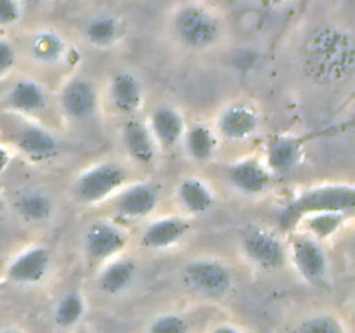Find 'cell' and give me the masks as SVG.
Wrapping results in <instances>:
<instances>
[{
  "label": "cell",
  "instance_id": "obj_1",
  "mask_svg": "<svg viewBox=\"0 0 355 333\" xmlns=\"http://www.w3.org/2000/svg\"><path fill=\"white\" fill-rule=\"evenodd\" d=\"M172 35L187 51H208L217 47L224 38V23L220 16L201 2H187L173 12Z\"/></svg>",
  "mask_w": 355,
  "mask_h": 333
},
{
  "label": "cell",
  "instance_id": "obj_2",
  "mask_svg": "<svg viewBox=\"0 0 355 333\" xmlns=\"http://www.w3.org/2000/svg\"><path fill=\"white\" fill-rule=\"evenodd\" d=\"M352 40L343 31L335 28H319L307 40V61L312 71L318 69L331 76L349 73L354 65Z\"/></svg>",
  "mask_w": 355,
  "mask_h": 333
},
{
  "label": "cell",
  "instance_id": "obj_3",
  "mask_svg": "<svg viewBox=\"0 0 355 333\" xmlns=\"http://www.w3.org/2000/svg\"><path fill=\"white\" fill-rule=\"evenodd\" d=\"M355 208V187L352 184L331 182L314 186L298 194L286 212L295 222L312 214H347Z\"/></svg>",
  "mask_w": 355,
  "mask_h": 333
},
{
  "label": "cell",
  "instance_id": "obj_4",
  "mask_svg": "<svg viewBox=\"0 0 355 333\" xmlns=\"http://www.w3.org/2000/svg\"><path fill=\"white\" fill-rule=\"evenodd\" d=\"M180 281L191 293L203 298H224L234 288V273L215 257H198L180 271Z\"/></svg>",
  "mask_w": 355,
  "mask_h": 333
},
{
  "label": "cell",
  "instance_id": "obj_5",
  "mask_svg": "<svg viewBox=\"0 0 355 333\" xmlns=\"http://www.w3.org/2000/svg\"><path fill=\"white\" fill-rule=\"evenodd\" d=\"M128 172L118 162H101L90 165L75 179L71 193L80 205H96L116 196L127 186Z\"/></svg>",
  "mask_w": 355,
  "mask_h": 333
},
{
  "label": "cell",
  "instance_id": "obj_6",
  "mask_svg": "<svg viewBox=\"0 0 355 333\" xmlns=\"http://www.w3.org/2000/svg\"><path fill=\"white\" fill-rule=\"evenodd\" d=\"M288 259L293 262L305 283L315 288L326 287L329 278V259L321 241L305 232L293 236L288 245Z\"/></svg>",
  "mask_w": 355,
  "mask_h": 333
},
{
  "label": "cell",
  "instance_id": "obj_7",
  "mask_svg": "<svg viewBox=\"0 0 355 333\" xmlns=\"http://www.w3.org/2000/svg\"><path fill=\"white\" fill-rule=\"evenodd\" d=\"M128 231L110 219H96L83 232V252L89 262L106 264L116 259L128 245Z\"/></svg>",
  "mask_w": 355,
  "mask_h": 333
},
{
  "label": "cell",
  "instance_id": "obj_8",
  "mask_svg": "<svg viewBox=\"0 0 355 333\" xmlns=\"http://www.w3.org/2000/svg\"><path fill=\"white\" fill-rule=\"evenodd\" d=\"M239 248L252 266L262 271H277L286 264L288 246L274 231L266 228L246 229Z\"/></svg>",
  "mask_w": 355,
  "mask_h": 333
},
{
  "label": "cell",
  "instance_id": "obj_9",
  "mask_svg": "<svg viewBox=\"0 0 355 333\" xmlns=\"http://www.w3.org/2000/svg\"><path fill=\"white\" fill-rule=\"evenodd\" d=\"M61 113L71 121L92 120L99 111V92L92 80L75 76L59 92Z\"/></svg>",
  "mask_w": 355,
  "mask_h": 333
},
{
  "label": "cell",
  "instance_id": "obj_10",
  "mask_svg": "<svg viewBox=\"0 0 355 333\" xmlns=\"http://www.w3.org/2000/svg\"><path fill=\"white\" fill-rule=\"evenodd\" d=\"M162 201V193L155 182H134L127 184L114 196V208L121 219L128 221H142L151 217Z\"/></svg>",
  "mask_w": 355,
  "mask_h": 333
},
{
  "label": "cell",
  "instance_id": "obj_11",
  "mask_svg": "<svg viewBox=\"0 0 355 333\" xmlns=\"http://www.w3.org/2000/svg\"><path fill=\"white\" fill-rule=\"evenodd\" d=\"M52 269V255L40 245L23 250L7 267V280L19 287H37L47 280Z\"/></svg>",
  "mask_w": 355,
  "mask_h": 333
},
{
  "label": "cell",
  "instance_id": "obj_12",
  "mask_svg": "<svg viewBox=\"0 0 355 333\" xmlns=\"http://www.w3.org/2000/svg\"><path fill=\"white\" fill-rule=\"evenodd\" d=\"M272 173L266 163L257 158H245L225 169V180L236 193L243 196H260L272 184Z\"/></svg>",
  "mask_w": 355,
  "mask_h": 333
},
{
  "label": "cell",
  "instance_id": "obj_13",
  "mask_svg": "<svg viewBox=\"0 0 355 333\" xmlns=\"http://www.w3.org/2000/svg\"><path fill=\"white\" fill-rule=\"evenodd\" d=\"M260 114L246 103H232L217 118V135L229 142H246L259 132Z\"/></svg>",
  "mask_w": 355,
  "mask_h": 333
},
{
  "label": "cell",
  "instance_id": "obj_14",
  "mask_svg": "<svg viewBox=\"0 0 355 333\" xmlns=\"http://www.w3.org/2000/svg\"><path fill=\"white\" fill-rule=\"evenodd\" d=\"M107 97L118 113L134 118L144 104V85L134 71L120 69L113 73L107 82Z\"/></svg>",
  "mask_w": 355,
  "mask_h": 333
},
{
  "label": "cell",
  "instance_id": "obj_15",
  "mask_svg": "<svg viewBox=\"0 0 355 333\" xmlns=\"http://www.w3.org/2000/svg\"><path fill=\"white\" fill-rule=\"evenodd\" d=\"M189 229L191 224L186 219L165 215L146 225L141 234V245L151 252H166L179 246L189 234Z\"/></svg>",
  "mask_w": 355,
  "mask_h": 333
},
{
  "label": "cell",
  "instance_id": "obj_16",
  "mask_svg": "<svg viewBox=\"0 0 355 333\" xmlns=\"http://www.w3.org/2000/svg\"><path fill=\"white\" fill-rule=\"evenodd\" d=\"M148 128L151 132L158 148L170 149L182 142L186 134V118L180 113L179 108L172 104H159L151 111L148 120Z\"/></svg>",
  "mask_w": 355,
  "mask_h": 333
},
{
  "label": "cell",
  "instance_id": "obj_17",
  "mask_svg": "<svg viewBox=\"0 0 355 333\" xmlns=\"http://www.w3.org/2000/svg\"><path fill=\"white\" fill-rule=\"evenodd\" d=\"M14 144L28 160L35 163L47 162L59 151L58 137L45 127L35 123H24L23 127L17 128Z\"/></svg>",
  "mask_w": 355,
  "mask_h": 333
},
{
  "label": "cell",
  "instance_id": "obj_18",
  "mask_svg": "<svg viewBox=\"0 0 355 333\" xmlns=\"http://www.w3.org/2000/svg\"><path fill=\"white\" fill-rule=\"evenodd\" d=\"M305 142L298 135H276L266 149V166L270 173H290L304 160Z\"/></svg>",
  "mask_w": 355,
  "mask_h": 333
},
{
  "label": "cell",
  "instance_id": "obj_19",
  "mask_svg": "<svg viewBox=\"0 0 355 333\" xmlns=\"http://www.w3.org/2000/svg\"><path fill=\"white\" fill-rule=\"evenodd\" d=\"M120 135L121 146L132 162L142 166H148L155 162L158 155V146L144 121L137 118H127Z\"/></svg>",
  "mask_w": 355,
  "mask_h": 333
},
{
  "label": "cell",
  "instance_id": "obj_20",
  "mask_svg": "<svg viewBox=\"0 0 355 333\" xmlns=\"http://www.w3.org/2000/svg\"><path fill=\"white\" fill-rule=\"evenodd\" d=\"M139 280V266L135 260L116 257L106 262L97 278V288L106 297H120L132 290Z\"/></svg>",
  "mask_w": 355,
  "mask_h": 333
},
{
  "label": "cell",
  "instance_id": "obj_21",
  "mask_svg": "<svg viewBox=\"0 0 355 333\" xmlns=\"http://www.w3.org/2000/svg\"><path fill=\"white\" fill-rule=\"evenodd\" d=\"M12 207L21 221L33 225L51 222L54 219L55 210H58L51 193H47L44 189H38V187H30V189L21 191L14 198Z\"/></svg>",
  "mask_w": 355,
  "mask_h": 333
},
{
  "label": "cell",
  "instance_id": "obj_22",
  "mask_svg": "<svg viewBox=\"0 0 355 333\" xmlns=\"http://www.w3.org/2000/svg\"><path fill=\"white\" fill-rule=\"evenodd\" d=\"M175 198L179 207L193 217L208 214L215 205L214 189L203 179L193 176L182 177L179 180L175 187Z\"/></svg>",
  "mask_w": 355,
  "mask_h": 333
},
{
  "label": "cell",
  "instance_id": "obj_23",
  "mask_svg": "<svg viewBox=\"0 0 355 333\" xmlns=\"http://www.w3.org/2000/svg\"><path fill=\"white\" fill-rule=\"evenodd\" d=\"M47 92L33 78H19L6 94V106L21 114L40 113L47 106Z\"/></svg>",
  "mask_w": 355,
  "mask_h": 333
},
{
  "label": "cell",
  "instance_id": "obj_24",
  "mask_svg": "<svg viewBox=\"0 0 355 333\" xmlns=\"http://www.w3.org/2000/svg\"><path fill=\"white\" fill-rule=\"evenodd\" d=\"M28 54L37 65L54 66L66 58L68 44L59 31L52 30V28H44V30L35 31L30 37Z\"/></svg>",
  "mask_w": 355,
  "mask_h": 333
},
{
  "label": "cell",
  "instance_id": "obj_25",
  "mask_svg": "<svg viewBox=\"0 0 355 333\" xmlns=\"http://www.w3.org/2000/svg\"><path fill=\"white\" fill-rule=\"evenodd\" d=\"M182 142L187 156L198 163L210 162L218 149L217 132L207 123H193L187 127Z\"/></svg>",
  "mask_w": 355,
  "mask_h": 333
},
{
  "label": "cell",
  "instance_id": "obj_26",
  "mask_svg": "<svg viewBox=\"0 0 355 333\" xmlns=\"http://www.w3.org/2000/svg\"><path fill=\"white\" fill-rule=\"evenodd\" d=\"M87 298L80 290H68L58 298L52 307V321L58 328H76L85 319Z\"/></svg>",
  "mask_w": 355,
  "mask_h": 333
},
{
  "label": "cell",
  "instance_id": "obj_27",
  "mask_svg": "<svg viewBox=\"0 0 355 333\" xmlns=\"http://www.w3.org/2000/svg\"><path fill=\"white\" fill-rule=\"evenodd\" d=\"M123 33V24L113 14H97L83 26V38L87 44L97 49H106L116 44Z\"/></svg>",
  "mask_w": 355,
  "mask_h": 333
},
{
  "label": "cell",
  "instance_id": "obj_28",
  "mask_svg": "<svg viewBox=\"0 0 355 333\" xmlns=\"http://www.w3.org/2000/svg\"><path fill=\"white\" fill-rule=\"evenodd\" d=\"M347 219H349L347 214H312L305 215L298 222H304L305 229H307L305 234L312 236L318 241H324L343 228Z\"/></svg>",
  "mask_w": 355,
  "mask_h": 333
},
{
  "label": "cell",
  "instance_id": "obj_29",
  "mask_svg": "<svg viewBox=\"0 0 355 333\" xmlns=\"http://www.w3.org/2000/svg\"><path fill=\"white\" fill-rule=\"evenodd\" d=\"M293 333H349L343 319L333 312H314L302 318Z\"/></svg>",
  "mask_w": 355,
  "mask_h": 333
},
{
  "label": "cell",
  "instance_id": "obj_30",
  "mask_svg": "<svg viewBox=\"0 0 355 333\" xmlns=\"http://www.w3.org/2000/svg\"><path fill=\"white\" fill-rule=\"evenodd\" d=\"M144 333H191V323L177 312H162L149 321Z\"/></svg>",
  "mask_w": 355,
  "mask_h": 333
},
{
  "label": "cell",
  "instance_id": "obj_31",
  "mask_svg": "<svg viewBox=\"0 0 355 333\" xmlns=\"http://www.w3.org/2000/svg\"><path fill=\"white\" fill-rule=\"evenodd\" d=\"M21 0H0V26H12L21 19Z\"/></svg>",
  "mask_w": 355,
  "mask_h": 333
},
{
  "label": "cell",
  "instance_id": "obj_32",
  "mask_svg": "<svg viewBox=\"0 0 355 333\" xmlns=\"http://www.w3.org/2000/svg\"><path fill=\"white\" fill-rule=\"evenodd\" d=\"M17 62V51L7 38H0V76L9 73Z\"/></svg>",
  "mask_w": 355,
  "mask_h": 333
},
{
  "label": "cell",
  "instance_id": "obj_33",
  "mask_svg": "<svg viewBox=\"0 0 355 333\" xmlns=\"http://www.w3.org/2000/svg\"><path fill=\"white\" fill-rule=\"evenodd\" d=\"M207 333H246L241 326L234 325V323H229V321H222L217 323V325L211 326Z\"/></svg>",
  "mask_w": 355,
  "mask_h": 333
},
{
  "label": "cell",
  "instance_id": "obj_34",
  "mask_svg": "<svg viewBox=\"0 0 355 333\" xmlns=\"http://www.w3.org/2000/svg\"><path fill=\"white\" fill-rule=\"evenodd\" d=\"M9 163H10V153L7 151L3 146H0V173L9 166Z\"/></svg>",
  "mask_w": 355,
  "mask_h": 333
},
{
  "label": "cell",
  "instance_id": "obj_35",
  "mask_svg": "<svg viewBox=\"0 0 355 333\" xmlns=\"http://www.w3.org/2000/svg\"><path fill=\"white\" fill-rule=\"evenodd\" d=\"M0 333H26V332H23L21 328H3L0 330Z\"/></svg>",
  "mask_w": 355,
  "mask_h": 333
},
{
  "label": "cell",
  "instance_id": "obj_36",
  "mask_svg": "<svg viewBox=\"0 0 355 333\" xmlns=\"http://www.w3.org/2000/svg\"><path fill=\"white\" fill-rule=\"evenodd\" d=\"M42 0H21V3H30V6H37V3H40Z\"/></svg>",
  "mask_w": 355,
  "mask_h": 333
},
{
  "label": "cell",
  "instance_id": "obj_37",
  "mask_svg": "<svg viewBox=\"0 0 355 333\" xmlns=\"http://www.w3.org/2000/svg\"><path fill=\"white\" fill-rule=\"evenodd\" d=\"M0 97H2V85H0Z\"/></svg>",
  "mask_w": 355,
  "mask_h": 333
},
{
  "label": "cell",
  "instance_id": "obj_38",
  "mask_svg": "<svg viewBox=\"0 0 355 333\" xmlns=\"http://www.w3.org/2000/svg\"><path fill=\"white\" fill-rule=\"evenodd\" d=\"M274 2H284V0H274Z\"/></svg>",
  "mask_w": 355,
  "mask_h": 333
}]
</instances>
